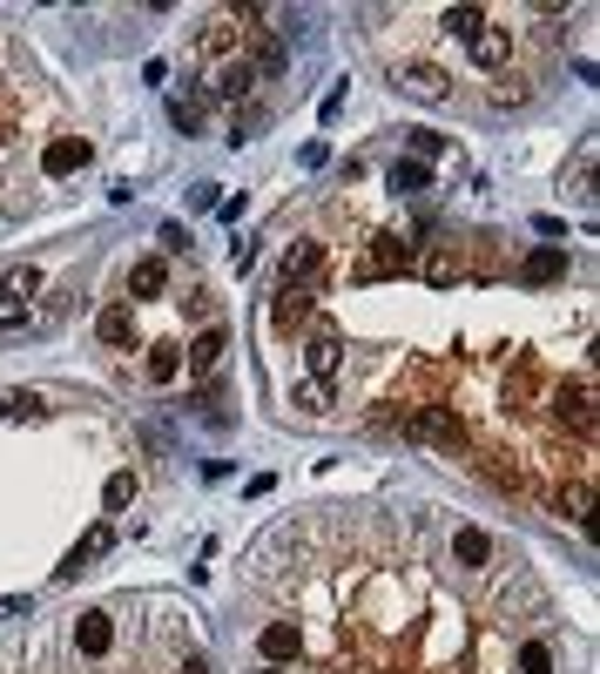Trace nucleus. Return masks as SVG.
Returning <instances> with one entry per match:
<instances>
[{
	"label": "nucleus",
	"mask_w": 600,
	"mask_h": 674,
	"mask_svg": "<svg viewBox=\"0 0 600 674\" xmlns=\"http://www.w3.org/2000/svg\"><path fill=\"white\" fill-rule=\"evenodd\" d=\"M169 291V263L163 257H136L129 263V304H149V297H163Z\"/></svg>",
	"instance_id": "obj_4"
},
{
	"label": "nucleus",
	"mask_w": 600,
	"mask_h": 674,
	"mask_svg": "<svg viewBox=\"0 0 600 674\" xmlns=\"http://www.w3.org/2000/svg\"><path fill=\"white\" fill-rule=\"evenodd\" d=\"M142 378H149V385H169V378H183V344H149Z\"/></svg>",
	"instance_id": "obj_6"
},
{
	"label": "nucleus",
	"mask_w": 600,
	"mask_h": 674,
	"mask_svg": "<svg viewBox=\"0 0 600 674\" xmlns=\"http://www.w3.org/2000/svg\"><path fill=\"white\" fill-rule=\"evenodd\" d=\"M89 155H95V142L89 135H74V129H61V135H48L42 142V182H61V176H74V169H89Z\"/></svg>",
	"instance_id": "obj_3"
},
{
	"label": "nucleus",
	"mask_w": 600,
	"mask_h": 674,
	"mask_svg": "<svg viewBox=\"0 0 600 674\" xmlns=\"http://www.w3.org/2000/svg\"><path fill=\"white\" fill-rule=\"evenodd\" d=\"M34 284H42V276H34V270H8V284H0V291H8V304H21Z\"/></svg>",
	"instance_id": "obj_10"
},
{
	"label": "nucleus",
	"mask_w": 600,
	"mask_h": 674,
	"mask_svg": "<svg viewBox=\"0 0 600 674\" xmlns=\"http://www.w3.org/2000/svg\"><path fill=\"white\" fill-rule=\"evenodd\" d=\"M129 493H136V480L122 472V480H108V506H129Z\"/></svg>",
	"instance_id": "obj_11"
},
{
	"label": "nucleus",
	"mask_w": 600,
	"mask_h": 674,
	"mask_svg": "<svg viewBox=\"0 0 600 674\" xmlns=\"http://www.w3.org/2000/svg\"><path fill=\"white\" fill-rule=\"evenodd\" d=\"M223 344H230V338H223V324H210L203 338L189 344V358H183V365H189L196 378H203V371H216V365H223Z\"/></svg>",
	"instance_id": "obj_5"
},
{
	"label": "nucleus",
	"mask_w": 600,
	"mask_h": 674,
	"mask_svg": "<svg viewBox=\"0 0 600 674\" xmlns=\"http://www.w3.org/2000/svg\"><path fill=\"white\" fill-rule=\"evenodd\" d=\"M95 338H102V344H129V338H136V304H108L102 324H95Z\"/></svg>",
	"instance_id": "obj_7"
},
{
	"label": "nucleus",
	"mask_w": 600,
	"mask_h": 674,
	"mask_svg": "<svg viewBox=\"0 0 600 674\" xmlns=\"http://www.w3.org/2000/svg\"><path fill=\"white\" fill-rule=\"evenodd\" d=\"M365 21L391 88L479 115L533 108L567 42V8H378Z\"/></svg>",
	"instance_id": "obj_2"
},
{
	"label": "nucleus",
	"mask_w": 600,
	"mask_h": 674,
	"mask_svg": "<svg viewBox=\"0 0 600 674\" xmlns=\"http://www.w3.org/2000/svg\"><path fill=\"white\" fill-rule=\"evenodd\" d=\"M412 149H419V155H438V149H446V142H438L432 129H412Z\"/></svg>",
	"instance_id": "obj_12"
},
{
	"label": "nucleus",
	"mask_w": 600,
	"mask_h": 674,
	"mask_svg": "<svg viewBox=\"0 0 600 674\" xmlns=\"http://www.w3.org/2000/svg\"><path fill=\"white\" fill-rule=\"evenodd\" d=\"M519 276H527V284H546V276H567V250H533L527 263H519Z\"/></svg>",
	"instance_id": "obj_8"
},
{
	"label": "nucleus",
	"mask_w": 600,
	"mask_h": 674,
	"mask_svg": "<svg viewBox=\"0 0 600 674\" xmlns=\"http://www.w3.org/2000/svg\"><path fill=\"white\" fill-rule=\"evenodd\" d=\"M432 506H310L257 540L244 593L297 627L291 674H560L553 593L527 553H452Z\"/></svg>",
	"instance_id": "obj_1"
},
{
	"label": "nucleus",
	"mask_w": 600,
	"mask_h": 674,
	"mask_svg": "<svg viewBox=\"0 0 600 674\" xmlns=\"http://www.w3.org/2000/svg\"><path fill=\"white\" fill-rule=\"evenodd\" d=\"M391 189H398V196H419V189H432L425 163H405V155H398V163H391Z\"/></svg>",
	"instance_id": "obj_9"
},
{
	"label": "nucleus",
	"mask_w": 600,
	"mask_h": 674,
	"mask_svg": "<svg viewBox=\"0 0 600 674\" xmlns=\"http://www.w3.org/2000/svg\"><path fill=\"white\" fill-rule=\"evenodd\" d=\"M250 674H291V667H250Z\"/></svg>",
	"instance_id": "obj_13"
}]
</instances>
